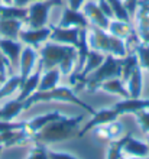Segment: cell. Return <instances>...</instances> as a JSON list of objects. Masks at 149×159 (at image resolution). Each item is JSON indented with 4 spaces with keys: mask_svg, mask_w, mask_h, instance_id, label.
<instances>
[{
    "mask_svg": "<svg viewBox=\"0 0 149 159\" xmlns=\"http://www.w3.org/2000/svg\"><path fill=\"white\" fill-rule=\"evenodd\" d=\"M15 6H19V7H26V4L30 3L29 0H12Z\"/></svg>",
    "mask_w": 149,
    "mask_h": 159,
    "instance_id": "60d3db41",
    "label": "cell"
},
{
    "mask_svg": "<svg viewBox=\"0 0 149 159\" xmlns=\"http://www.w3.org/2000/svg\"><path fill=\"white\" fill-rule=\"evenodd\" d=\"M23 110H25L23 101H19L17 98L16 100L9 101L3 107H0V120H13V119H16Z\"/></svg>",
    "mask_w": 149,
    "mask_h": 159,
    "instance_id": "cb8c5ba5",
    "label": "cell"
},
{
    "mask_svg": "<svg viewBox=\"0 0 149 159\" xmlns=\"http://www.w3.org/2000/svg\"><path fill=\"white\" fill-rule=\"evenodd\" d=\"M41 71H42V68L39 67L38 68V71L32 72L28 78H25L21 83V87H19L21 93H19V96H17V100L19 101H25L28 97L32 96L33 93L38 90L39 80H41Z\"/></svg>",
    "mask_w": 149,
    "mask_h": 159,
    "instance_id": "9a60e30c",
    "label": "cell"
},
{
    "mask_svg": "<svg viewBox=\"0 0 149 159\" xmlns=\"http://www.w3.org/2000/svg\"><path fill=\"white\" fill-rule=\"evenodd\" d=\"M22 49H23V46H22V42H19V39L0 38V52L10 61L12 67L19 65Z\"/></svg>",
    "mask_w": 149,
    "mask_h": 159,
    "instance_id": "5bb4252c",
    "label": "cell"
},
{
    "mask_svg": "<svg viewBox=\"0 0 149 159\" xmlns=\"http://www.w3.org/2000/svg\"><path fill=\"white\" fill-rule=\"evenodd\" d=\"M139 38L143 43H148L149 45V30H145V32H139Z\"/></svg>",
    "mask_w": 149,
    "mask_h": 159,
    "instance_id": "ab89813d",
    "label": "cell"
},
{
    "mask_svg": "<svg viewBox=\"0 0 149 159\" xmlns=\"http://www.w3.org/2000/svg\"><path fill=\"white\" fill-rule=\"evenodd\" d=\"M21 83H22V80L19 74H13L9 78L4 80V83L0 84V100L7 96H12L16 90H19Z\"/></svg>",
    "mask_w": 149,
    "mask_h": 159,
    "instance_id": "484cf974",
    "label": "cell"
},
{
    "mask_svg": "<svg viewBox=\"0 0 149 159\" xmlns=\"http://www.w3.org/2000/svg\"><path fill=\"white\" fill-rule=\"evenodd\" d=\"M128 84V91L130 94V97L133 98H137V97L142 96V84H143V75H142V67L137 65L135 70L132 71L129 80L126 81Z\"/></svg>",
    "mask_w": 149,
    "mask_h": 159,
    "instance_id": "44dd1931",
    "label": "cell"
},
{
    "mask_svg": "<svg viewBox=\"0 0 149 159\" xmlns=\"http://www.w3.org/2000/svg\"><path fill=\"white\" fill-rule=\"evenodd\" d=\"M84 119V114H78L74 117H67L62 114L61 117L55 119L45 125L36 133L30 134V142L39 143V145H51V143L71 140L74 138H78L80 125Z\"/></svg>",
    "mask_w": 149,
    "mask_h": 159,
    "instance_id": "6da1fadb",
    "label": "cell"
},
{
    "mask_svg": "<svg viewBox=\"0 0 149 159\" xmlns=\"http://www.w3.org/2000/svg\"><path fill=\"white\" fill-rule=\"evenodd\" d=\"M58 26H61V28H88L90 22L81 10L65 7L62 10V16Z\"/></svg>",
    "mask_w": 149,
    "mask_h": 159,
    "instance_id": "7c38bea8",
    "label": "cell"
},
{
    "mask_svg": "<svg viewBox=\"0 0 149 159\" xmlns=\"http://www.w3.org/2000/svg\"><path fill=\"white\" fill-rule=\"evenodd\" d=\"M84 3L86 0H68V7L74 9V10H81Z\"/></svg>",
    "mask_w": 149,
    "mask_h": 159,
    "instance_id": "74e56055",
    "label": "cell"
},
{
    "mask_svg": "<svg viewBox=\"0 0 149 159\" xmlns=\"http://www.w3.org/2000/svg\"><path fill=\"white\" fill-rule=\"evenodd\" d=\"M0 3H3V4H13L12 0H0Z\"/></svg>",
    "mask_w": 149,
    "mask_h": 159,
    "instance_id": "b9f144b4",
    "label": "cell"
},
{
    "mask_svg": "<svg viewBox=\"0 0 149 159\" xmlns=\"http://www.w3.org/2000/svg\"><path fill=\"white\" fill-rule=\"evenodd\" d=\"M62 0H42V2H32L28 7V17L26 23L29 28H42L48 25L49 12L52 7L61 6Z\"/></svg>",
    "mask_w": 149,
    "mask_h": 159,
    "instance_id": "8992f818",
    "label": "cell"
},
{
    "mask_svg": "<svg viewBox=\"0 0 149 159\" xmlns=\"http://www.w3.org/2000/svg\"><path fill=\"white\" fill-rule=\"evenodd\" d=\"M7 72H13V67L10 64V61L0 52V74L7 77Z\"/></svg>",
    "mask_w": 149,
    "mask_h": 159,
    "instance_id": "836d02e7",
    "label": "cell"
},
{
    "mask_svg": "<svg viewBox=\"0 0 149 159\" xmlns=\"http://www.w3.org/2000/svg\"><path fill=\"white\" fill-rule=\"evenodd\" d=\"M48 156H49V159H77L74 155H71V153H68V152L48 151Z\"/></svg>",
    "mask_w": 149,
    "mask_h": 159,
    "instance_id": "d590c367",
    "label": "cell"
},
{
    "mask_svg": "<svg viewBox=\"0 0 149 159\" xmlns=\"http://www.w3.org/2000/svg\"><path fill=\"white\" fill-rule=\"evenodd\" d=\"M110 7H112L113 12V17L117 19V20H123V22H130L132 16L129 15L128 9L124 7L123 0H107Z\"/></svg>",
    "mask_w": 149,
    "mask_h": 159,
    "instance_id": "83f0119b",
    "label": "cell"
},
{
    "mask_svg": "<svg viewBox=\"0 0 149 159\" xmlns=\"http://www.w3.org/2000/svg\"><path fill=\"white\" fill-rule=\"evenodd\" d=\"M139 3H141V0H123L124 7L128 9V12H129V15H130V16H133V15L136 13Z\"/></svg>",
    "mask_w": 149,
    "mask_h": 159,
    "instance_id": "e575fe53",
    "label": "cell"
},
{
    "mask_svg": "<svg viewBox=\"0 0 149 159\" xmlns=\"http://www.w3.org/2000/svg\"><path fill=\"white\" fill-rule=\"evenodd\" d=\"M148 146H149V142H148Z\"/></svg>",
    "mask_w": 149,
    "mask_h": 159,
    "instance_id": "7dc6e473",
    "label": "cell"
},
{
    "mask_svg": "<svg viewBox=\"0 0 149 159\" xmlns=\"http://www.w3.org/2000/svg\"><path fill=\"white\" fill-rule=\"evenodd\" d=\"M39 54V67L46 71L58 67L62 75H71L77 62V48L64 43L46 41L38 48Z\"/></svg>",
    "mask_w": 149,
    "mask_h": 159,
    "instance_id": "7a4b0ae2",
    "label": "cell"
},
{
    "mask_svg": "<svg viewBox=\"0 0 149 159\" xmlns=\"http://www.w3.org/2000/svg\"><path fill=\"white\" fill-rule=\"evenodd\" d=\"M81 28H61V26H51L49 41L64 45L77 46L78 45V35Z\"/></svg>",
    "mask_w": 149,
    "mask_h": 159,
    "instance_id": "9c48e42d",
    "label": "cell"
},
{
    "mask_svg": "<svg viewBox=\"0 0 149 159\" xmlns=\"http://www.w3.org/2000/svg\"><path fill=\"white\" fill-rule=\"evenodd\" d=\"M88 43L91 49L99 51L104 55H113L117 58H123L124 55H128V46L123 39L97 26H88Z\"/></svg>",
    "mask_w": 149,
    "mask_h": 159,
    "instance_id": "3957f363",
    "label": "cell"
},
{
    "mask_svg": "<svg viewBox=\"0 0 149 159\" xmlns=\"http://www.w3.org/2000/svg\"><path fill=\"white\" fill-rule=\"evenodd\" d=\"M120 75H122V58H117L113 55H106L103 64L81 81L78 90L87 88L88 91H95V90H99L100 84L103 81L110 78H117V77L120 78Z\"/></svg>",
    "mask_w": 149,
    "mask_h": 159,
    "instance_id": "5b68a950",
    "label": "cell"
},
{
    "mask_svg": "<svg viewBox=\"0 0 149 159\" xmlns=\"http://www.w3.org/2000/svg\"><path fill=\"white\" fill-rule=\"evenodd\" d=\"M28 159H49V156H48V151H46V146L39 145V143H35L33 149L29 152Z\"/></svg>",
    "mask_w": 149,
    "mask_h": 159,
    "instance_id": "1f68e13d",
    "label": "cell"
},
{
    "mask_svg": "<svg viewBox=\"0 0 149 159\" xmlns=\"http://www.w3.org/2000/svg\"><path fill=\"white\" fill-rule=\"evenodd\" d=\"M132 136V133H126L120 139H112L109 143L107 149V159H123V146L128 142V139Z\"/></svg>",
    "mask_w": 149,
    "mask_h": 159,
    "instance_id": "d4e9b609",
    "label": "cell"
},
{
    "mask_svg": "<svg viewBox=\"0 0 149 159\" xmlns=\"http://www.w3.org/2000/svg\"><path fill=\"white\" fill-rule=\"evenodd\" d=\"M26 17H28V7L0 3V19H17L26 22Z\"/></svg>",
    "mask_w": 149,
    "mask_h": 159,
    "instance_id": "7402d4cb",
    "label": "cell"
},
{
    "mask_svg": "<svg viewBox=\"0 0 149 159\" xmlns=\"http://www.w3.org/2000/svg\"><path fill=\"white\" fill-rule=\"evenodd\" d=\"M123 152H126V153H129V155H132V156H136V158H148L149 146H148V143L142 142V140H137L133 136H130L128 139V142L124 143Z\"/></svg>",
    "mask_w": 149,
    "mask_h": 159,
    "instance_id": "ffe728a7",
    "label": "cell"
},
{
    "mask_svg": "<svg viewBox=\"0 0 149 159\" xmlns=\"http://www.w3.org/2000/svg\"><path fill=\"white\" fill-rule=\"evenodd\" d=\"M113 109L117 111V114H129L133 113L136 114L142 110H148L149 109V97L148 98H142V97H137V98H133V97H129V98H123L122 101L116 103L113 106Z\"/></svg>",
    "mask_w": 149,
    "mask_h": 159,
    "instance_id": "8fae6325",
    "label": "cell"
},
{
    "mask_svg": "<svg viewBox=\"0 0 149 159\" xmlns=\"http://www.w3.org/2000/svg\"><path fill=\"white\" fill-rule=\"evenodd\" d=\"M23 20L17 19H0V38L19 39V32L23 28Z\"/></svg>",
    "mask_w": 149,
    "mask_h": 159,
    "instance_id": "2e32d148",
    "label": "cell"
},
{
    "mask_svg": "<svg viewBox=\"0 0 149 159\" xmlns=\"http://www.w3.org/2000/svg\"><path fill=\"white\" fill-rule=\"evenodd\" d=\"M137 65H139V59H137V55L135 52L124 55L123 58H122V75H120V78H122V81L124 84H126V81L129 80L132 71Z\"/></svg>",
    "mask_w": 149,
    "mask_h": 159,
    "instance_id": "4316f807",
    "label": "cell"
},
{
    "mask_svg": "<svg viewBox=\"0 0 149 159\" xmlns=\"http://www.w3.org/2000/svg\"><path fill=\"white\" fill-rule=\"evenodd\" d=\"M137 7H141L142 10H145L146 15L149 16V0H141V3H139Z\"/></svg>",
    "mask_w": 149,
    "mask_h": 159,
    "instance_id": "f35d334b",
    "label": "cell"
},
{
    "mask_svg": "<svg viewBox=\"0 0 149 159\" xmlns=\"http://www.w3.org/2000/svg\"><path fill=\"white\" fill-rule=\"evenodd\" d=\"M119 114L114 109H101L99 111H95L94 114H91V119L86 123V125L80 129V133H78V138H83L86 133H88L90 130L95 129V127H100V126H106L112 121H116Z\"/></svg>",
    "mask_w": 149,
    "mask_h": 159,
    "instance_id": "52a82bcc",
    "label": "cell"
},
{
    "mask_svg": "<svg viewBox=\"0 0 149 159\" xmlns=\"http://www.w3.org/2000/svg\"><path fill=\"white\" fill-rule=\"evenodd\" d=\"M133 51H135V54L137 55L139 65H141L142 68L148 70V72H149V45L148 43H143V42L141 41L135 45Z\"/></svg>",
    "mask_w": 149,
    "mask_h": 159,
    "instance_id": "f1b7e54d",
    "label": "cell"
},
{
    "mask_svg": "<svg viewBox=\"0 0 149 159\" xmlns=\"http://www.w3.org/2000/svg\"><path fill=\"white\" fill-rule=\"evenodd\" d=\"M6 78H7V77H6V75H3V74H0V84H2V83H4V80H6Z\"/></svg>",
    "mask_w": 149,
    "mask_h": 159,
    "instance_id": "7bdbcfd3",
    "label": "cell"
},
{
    "mask_svg": "<svg viewBox=\"0 0 149 159\" xmlns=\"http://www.w3.org/2000/svg\"><path fill=\"white\" fill-rule=\"evenodd\" d=\"M51 26H42V28H29V29H22L19 32V41L29 46H33L38 49L42 43L49 41Z\"/></svg>",
    "mask_w": 149,
    "mask_h": 159,
    "instance_id": "ba28073f",
    "label": "cell"
},
{
    "mask_svg": "<svg viewBox=\"0 0 149 159\" xmlns=\"http://www.w3.org/2000/svg\"><path fill=\"white\" fill-rule=\"evenodd\" d=\"M99 90H103V91L110 93V94H116V96H120L122 98H129L130 97V94L128 91V87L124 85V83L119 77L103 81V83L100 84Z\"/></svg>",
    "mask_w": 149,
    "mask_h": 159,
    "instance_id": "ac0fdd59",
    "label": "cell"
},
{
    "mask_svg": "<svg viewBox=\"0 0 149 159\" xmlns=\"http://www.w3.org/2000/svg\"><path fill=\"white\" fill-rule=\"evenodd\" d=\"M62 114L59 111H52V113H46V114H41V116H36V117L30 119L29 121H26V127L25 130L29 132L30 134L36 133L38 130H41L45 125H48L49 121L55 120V119L61 117Z\"/></svg>",
    "mask_w": 149,
    "mask_h": 159,
    "instance_id": "d6986e66",
    "label": "cell"
},
{
    "mask_svg": "<svg viewBox=\"0 0 149 159\" xmlns=\"http://www.w3.org/2000/svg\"><path fill=\"white\" fill-rule=\"evenodd\" d=\"M38 57H39V54L33 46L28 45L22 49L21 58H19V75H21L22 81L32 74L33 67L38 61Z\"/></svg>",
    "mask_w": 149,
    "mask_h": 159,
    "instance_id": "4fadbf2b",
    "label": "cell"
},
{
    "mask_svg": "<svg viewBox=\"0 0 149 159\" xmlns=\"http://www.w3.org/2000/svg\"><path fill=\"white\" fill-rule=\"evenodd\" d=\"M132 159H149V156H148V158H136V156H133Z\"/></svg>",
    "mask_w": 149,
    "mask_h": 159,
    "instance_id": "ee69618b",
    "label": "cell"
},
{
    "mask_svg": "<svg viewBox=\"0 0 149 159\" xmlns=\"http://www.w3.org/2000/svg\"><path fill=\"white\" fill-rule=\"evenodd\" d=\"M26 127V121H13V120H0V133L10 130H22Z\"/></svg>",
    "mask_w": 149,
    "mask_h": 159,
    "instance_id": "f546056e",
    "label": "cell"
},
{
    "mask_svg": "<svg viewBox=\"0 0 149 159\" xmlns=\"http://www.w3.org/2000/svg\"><path fill=\"white\" fill-rule=\"evenodd\" d=\"M48 103V101H64V103H72V104H77L78 107H83L86 111H88L90 114H94L95 110L91 107L90 104H87L86 101L80 100L78 96L75 94V91L70 87H57L52 88V90H48V91H35L32 96H29L23 101V107L25 110H28L32 104H36V103Z\"/></svg>",
    "mask_w": 149,
    "mask_h": 159,
    "instance_id": "277c9868",
    "label": "cell"
},
{
    "mask_svg": "<svg viewBox=\"0 0 149 159\" xmlns=\"http://www.w3.org/2000/svg\"><path fill=\"white\" fill-rule=\"evenodd\" d=\"M136 120H137V125L141 126V129L145 133H149V111L148 110H142V111L136 113Z\"/></svg>",
    "mask_w": 149,
    "mask_h": 159,
    "instance_id": "d6a6232c",
    "label": "cell"
},
{
    "mask_svg": "<svg viewBox=\"0 0 149 159\" xmlns=\"http://www.w3.org/2000/svg\"><path fill=\"white\" fill-rule=\"evenodd\" d=\"M61 75L62 74L58 67L46 70L44 74H41V80H39V85H38L36 91H48V90L55 88L59 84Z\"/></svg>",
    "mask_w": 149,
    "mask_h": 159,
    "instance_id": "e0dca14e",
    "label": "cell"
},
{
    "mask_svg": "<svg viewBox=\"0 0 149 159\" xmlns=\"http://www.w3.org/2000/svg\"><path fill=\"white\" fill-rule=\"evenodd\" d=\"M2 151H3V146H0V152H2Z\"/></svg>",
    "mask_w": 149,
    "mask_h": 159,
    "instance_id": "bcb514c9",
    "label": "cell"
},
{
    "mask_svg": "<svg viewBox=\"0 0 149 159\" xmlns=\"http://www.w3.org/2000/svg\"><path fill=\"white\" fill-rule=\"evenodd\" d=\"M97 4H99V7L101 9V12H103L109 19H113L112 7H110V4H109L107 0H97Z\"/></svg>",
    "mask_w": 149,
    "mask_h": 159,
    "instance_id": "8d00e7d4",
    "label": "cell"
},
{
    "mask_svg": "<svg viewBox=\"0 0 149 159\" xmlns=\"http://www.w3.org/2000/svg\"><path fill=\"white\" fill-rule=\"evenodd\" d=\"M83 13L86 15V17L88 19L93 26H97L100 29L103 30H107L109 29V25H110V20L103 12L101 9L99 7L97 2H87V3L83 4Z\"/></svg>",
    "mask_w": 149,
    "mask_h": 159,
    "instance_id": "30bf717a",
    "label": "cell"
},
{
    "mask_svg": "<svg viewBox=\"0 0 149 159\" xmlns=\"http://www.w3.org/2000/svg\"><path fill=\"white\" fill-rule=\"evenodd\" d=\"M136 20H137V30L139 32H145L149 30V16L146 15L145 10L137 7L136 10Z\"/></svg>",
    "mask_w": 149,
    "mask_h": 159,
    "instance_id": "4dcf8cb0",
    "label": "cell"
},
{
    "mask_svg": "<svg viewBox=\"0 0 149 159\" xmlns=\"http://www.w3.org/2000/svg\"><path fill=\"white\" fill-rule=\"evenodd\" d=\"M107 32H110V34L114 35V36H117V38L126 41V39H128L130 35L135 34L136 30L132 28L130 22L117 20V19H114V20H113V19H112V20H110V25H109Z\"/></svg>",
    "mask_w": 149,
    "mask_h": 159,
    "instance_id": "603a6c76",
    "label": "cell"
},
{
    "mask_svg": "<svg viewBox=\"0 0 149 159\" xmlns=\"http://www.w3.org/2000/svg\"><path fill=\"white\" fill-rule=\"evenodd\" d=\"M29 2H42V0H29Z\"/></svg>",
    "mask_w": 149,
    "mask_h": 159,
    "instance_id": "f6af8a7d",
    "label": "cell"
}]
</instances>
